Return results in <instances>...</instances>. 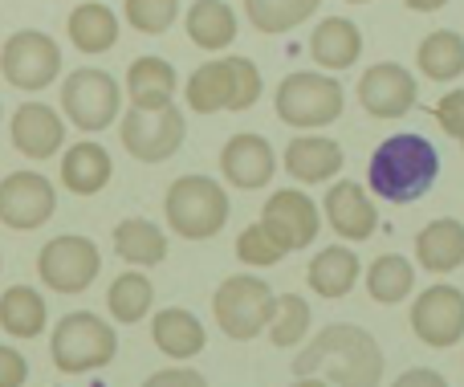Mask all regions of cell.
<instances>
[{"instance_id": "2e32d148", "label": "cell", "mask_w": 464, "mask_h": 387, "mask_svg": "<svg viewBox=\"0 0 464 387\" xmlns=\"http://www.w3.org/2000/svg\"><path fill=\"white\" fill-rule=\"evenodd\" d=\"M8 135H13V147L33 163H45L62 151L65 143V119L45 102H21L13 111V122H8Z\"/></svg>"}, {"instance_id": "30bf717a", "label": "cell", "mask_w": 464, "mask_h": 387, "mask_svg": "<svg viewBox=\"0 0 464 387\" xmlns=\"http://www.w3.org/2000/svg\"><path fill=\"white\" fill-rule=\"evenodd\" d=\"M0 73L16 90H45L62 73V45L41 29H16L0 45Z\"/></svg>"}, {"instance_id": "ee69618b", "label": "cell", "mask_w": 464, "mask_h": 387, "mask_svg": "<svg viewBox=\"0 0 464 387\" xmlns=\"http://www.w3.org/2000/svg\"><path fill=\"white\" fill-rule=\"evenodd\" d=\"M0 119H5V106H0Z\"/></svg>"}, {"instance_id": "8d00e7d4", "label": "cell", "mask_w": 464, "mask_h": 387, "mask_svg": "<svg viewBox=\"0 0 464 387\" xmlns=\"http://www.w3.org/2000/svg\"><path fill=\"white\" fill-rule=\"evenodd\" d=\"M436 122L449 131L457 143H464V90H452L436 102Z\"/></svg>"}, {"instance_id": "ba28073f", "label": "cell", "mask_w": 464, "mask_h": 387, "mask_svg": "<svg viewBox=\"0 0 464 387\" xmlns=\"http://www.w3.org/2000/svg\"><path fill=\"white\" fill-rule=\"evenodd\" d=\"M119 106H122V86L106 70L82 65L62 82V114L86 135H98V131L111 127L119 119Z\"/></svg>"}, {"instance_id": "f6af8a7d", "label": "cell", "mask_w": 464, "mask_h": 387, "mask_svg": "<svg viewBox=\"0 0 464 387\" xmlns=\"http://www.w3.org/2000/svg\"><path fill=\"white\" fill-rule=\"evenodd\" d=\"M0 269H5V261H0Z\"/></svg>"}, {"instance_id": "1f68e13d", "label": "cell", "mask_w": 464, "mask_h": 387, "mask_svg": "<svg viewBox=\"0 0 464 387\" xmlns=\"http://www.w3.org/2000/svg\"><path fill=\"white\" fill-rule=\"evenodd\" d=\"M411 285H416V266H411L408 257H400V253H383V257L371 261V269H367V294L375 302H383V306H395V302H403L411 294Z\"/></svg>"}, {"instance_id": "7402d4cb", "label": "cell", "mask_w": 464, "mask_h": 387, "mask_svg": "<svg viewBox=\"0 0 464 387\" xmlns=\"http://www.w3.org/2000/svg\"><path fill=\"white\" fill-rule=\"evenodd\" d=\"M176 86H179L176 65L163 62V57H155V53L135 57V65L127 70V94H130V106H139V111L171 106Z\"/></svg>"}, {"instance_id": "5bb4252c", "label": "cell", "mask_w": 464, "mask_h": 387, "mask_svg": "<svg viewBox=\"0 0 464 387\" xmlns=\"http://www.w3.org/2000/svg\"><path fill=\"white\" fill-rule=\"evenodd\" d=\"M416 98V78L400 62H379L359 78V102L371 119H403Z\"/></svg>"}, {"instance_id": "603a6c76", "label": "cell", "mask_w": 464, "mask_h": 387, "mask_svg": "<svg viewBox=\"0 0 464 387\" xmlns=\"http://www.w3.org/2000/svg\"><path fill=\"white\" fill-rule=\"evenodd\" d=\"M232 98H237V78H232V57H217V62H204L200 70H192L184 86V102L196 114H217L232 111Z\"/></svg>"}, {"instance_id": "d4e9b609", "label": "cell", "mask_w": 464, "mask_h": 387, "mask_svg": "<svg viewBox=\"0 0 464 387\" xmlns=\"http://www.w3.org/2000/svg\"><path fill=\"white\" fill-rule=\"evenodd\" d=\"M416 261L432 274H452L464 266V225L457 217H440L420 228L416 237Z\"/></svg>"}, {"instance_id": "277c9868", "label": "cell", "mask_w": 464, "mask_h": 387, "mask_svg": "<svg viewBox=\"0 0 464 387\" xmlns=\"http://www.w3.org/2000/svg\"><path fill=\"white\" fill-rule=\"evenodd\" d=\"M228 192L212 176H179L163 196L168 228L184 241H212L228 225Z\"/></svg>"}, {"instance_id": "5b68a950", "label": "cell", "mask_w": 464, "mask_h": 387, "mask_svg": "<svg viewBox=\"0 0 464 387\" xmlns=\"http://www.w3.org/2000/svg\"><path fill=\"white\" fill-rule=\"evenodd\" d=\"M346 106V94L338 86L334 73L326 70H297L289 78H281L277 94H273V111L285 127L294 131H318L338 122Z\"/></svg>"}, {"instance_id": "83f0119b", "label": "cell", "mask_w": 464, "mask_h": 387, "mask_svg": "<svg viewBox=\"0 0 464 387\" xmlns=\"http://www.w3.org/2000/svg\"><path fill=\"white\" fill-rule=\"evenodd\" d=\"M305 282H310V290L322 294V298H346V294L354 290V282H359V257H354L346 245H330V249H322L318 257L310 261Z\"/></svg>"}, {"instance_id": "52a82bcc", "label": "cell", "mask_w": 464, "mask_h": 387, "mask_svg": "<svg viewBox=\"0 0 464 387\" xmlns=\"http://www.w3.org/2000/svg\"><path fill=\"white\" fill-rule=\"evenodd\" d=\"M98 274H102V253L82 233L53 237L37 253V277L53 294H86Z\"/></svg>"}, {"instance_id": "8fae6325", "label": "cell", "mask_w": 464, "mask_h": 387, "mask_svg": "<svg viewBox=\"0 0 464 387\" xmlns=\"http://www.w3.org/2000/svg\"><path fill=\"white\" fill-rule=\"evenodd\" d=\"M57 212V188L41 171H13L0 179V225L13 233L45 228Z\"/></svg>"}, {"instance_id": "d6986e66", "label": "cell", "mask_w": 464, "mask_h": 387, "mask_svg": "<svg viewBox=\"0 0 464 387\" xmlns=\"http://www.w3.org/2000/svg\"><path fill=\"white\" fill-rule=\"evenodd\" d=\"M114 176L111 151L98 139H82V143L62 151V188L73 196H98Z\"/></svg>"}, {"instance_id": "e575fe53", "label": "cell", "mask_w": 464, "mask_h": 387, "mask_svg": "<svg viewBox=\"0 0 464 387\" xmlns=\"http://www.w3.org/2000/svg\"><path fill=\"white\" fill-rule=\"evenodd\" d=\"M122 16L135 33L143 37H160L176 24L179 16V0H122Z\"/></svg>"}, {"instance_id": "6da1fadb", "label": "cell", "mask_w": 464, "mask_h": 387, "mask_svg": "<svg viewBox=\"0 0 464 387\" xmlns=\"http://www.w3.org/2000/svg\"><path fill=\"white\" fill-rule=\"evenodd\" d=\"M383 363V347L371 339V331L354 323H330L294 359V375H322L334 387H379Z\"/></svg>"}, {"instance_id": "e0dca14e", "label": "cell", "mask_w": 464, "mask_h": 387, "mask_svg": "<svg viewBox=\"0 0 464 387\" xmlns=\"http://www.w3.org/2000/svg\"><path fill=\"white\" fill-rule=\"evenodd\" d=\"M322 212H326V225L334 228L343 241H371L379 228L375 200H371V192L362 184H354V179H338L326 192V200H322Z\"/></svg>"}, {"instance_id": "f1b7e54d", "label": "cell", "mask_w": 464, "mask_h": 387, "mask_svg": "<svg viewBox=\"0 0 464 387\" xmlns=\"http://www.w3.org/2000/svg\"><path fill=\"white\" fill-rule=\"evenodd\" d=\"M184 29L192 37V45L217 53V49H228L237 41V13L225 0H196L184 16Z\"/></svg>"}, {"instance_id": "9a60e30c", "label": "cell", "mask_w": 464, "mask_h": 387, "mask_svg": "<svg viewBox=\"0 0 464 387\" xmlns=\"http://www.w3.org/2000/svg\"><path fill=\"white\" fill-rule=\"evenodd\" d=\"M277 171V155H273V143L265 135H253V131H237L225 147H220V176L228 179L240 192H256L265 188Z\"/></svg>"}, {"instance_id": "f546056e", "label": "cell", "mask_w": 464, "mask_h": 387, "mask_svg": "<svg viewBox=\"0 0 464 387\" xmlns=\"http://www.w3.org/2000/svg\"><path fill=\"white\" fill-rule=\"evenodd\" d=\"M151 306H155V285H151V277L139 274V269H122L111 282V290H106V310H111V318L122 326L143 323V318L151 314Z\"/></svg>"}, {"instance_id": "ffe728a7", "label": "cell", "mask_w": 464, "mask_h": 387, "mask_svg": "<svg viewBox=\"0 0 464 387\" xmlns=\"http://www.w3.org/2000/svg\"><path fill=\"white\" fill-rule=\"evenodd\" d=\"M310 57H314V65H322L326 73L351 70V65L362 57L359 24L346 21V16H326V21L310 33Z\"/></svg>"}, {"instance_id": "3957f363", "label": "cell", "mask_w": 464, "mask_h": 387, "mask_svg": "<svg viewBox=\"0 0 464 387\" xmlns=\"http://www.w3.org/2000/svg\"><path fill=\"white\" fill-rule=\"evenodd\" d=\"M119 355V334L106 318H98L94 310H73L62 314V323L49 334V359L57 372L65 375H90L102 372Z\"/></svg>"}, {"instance_id": "f35d334b", "label": "cell", "mask_w": 464, "mask_h": 387, "mask_svg": "<svg viewBox=\"0 0 464 387\" xmlns=\"http://www.w3.org/2000/svg\"><path fill=\"white\" fill-rule=\"evenodd\" d=\"M29 383V359L16 347H0V387H24Z\"/></svg>"}, {"instance_id": "cb8c5ba5", "label": "cell", "mask_w": 464, "mask_h": 387, "mask_svg": "<svg viewBox=\"0 0 464 387\" xmlns=\"http://www.w3.org/2000/svg\"><path fill=\"white\" fill-rule=\"evenodd\" d=\"M65 33H70V45L78 53H106V49L119 45V13L111 5H98V0H86L70 13L65 21Z\"/></svg>"}, {"instance_id": "4316f807", "label": "cell", "mask_w": 464, "mask_h": 387, "mask_svg": "<svg viewBox=\"0 0 464 387\" xmlns=\"http://www.w3.org/2000/svg\"><path fill=\"white\" fill-rule=\"evenodd\" d=\"M0 326H5L8 339H37L49 326V306L33 285H8L0 294Z\"/></svg>"}, {"instance_id": "60d3db41", "label": "cell", "mask_w": 464, "mask_h": 387, "mask_svg": "<svg viewBox=\"0 0 464 387\" xmlns=\"http://www.w3.org/2000/svg\"><path fill=\"white\" fill-rule=\"evenodd\" d=\"M403 5H408L411 13H436V8H444L449 0H403Z\"/></svg>"}, {"instance_id": "484cf974", "label": "cell", "mask_w": 464, "mask_h": 387, "mask_svg": "<svg viewBox=\"0 0 464 387\" xmlns=\"http://www.w3.org/2000/svg\"><path fill=\"white\" fill-rule=\"evenodd\" d=\"M114 253L139 269L163 266L168 261V233L147 217H127L114 225Z\"/></svg>"}, {"instance_id": "d590c367", "label": "cell", "mask_w": 464, "mask_h": 387, "mask_svg": "<svg viewBox=\"0 0 464 387\" xmlns=\"http://www.w3.org/2000/svg\"><path fill=\"white\" fill-rule=\"evenodd\" d=\"M285 257V249H281L277 241L269 237V228L256 220V225H248L245 233L237 237V261H245V266H253V269H269V266H277V261Z\"/></svg>"}, {"instance_id": "74e56055", "label": "cell", "mask_w": 464, "mask_h": 387, "mask_svg": "<svg viewBox=\"0 0 464 387\" xmlns=\"http://www.w3.org/2000/svg\"><path fill=\"white\" fill-rule=\"evenodd\" d=\"M143 387H208V380H204V375L196 372V367L176 363V367H163V372L147 375Z\"/></svg>"}, {"instance_id": "7bdbcfd3", "label": "cell", "mask_w": 464, "mask_h": 387, "mask_svg": "<svg viewBox=\"0 0 464 387\" xmlns=\"http://www.w3.org/2000/svg\"><path fill=\"white\" fill-rule=\"evenodd\" d=\"M346 5H367V0H346Z\"/></svg>"}, {"instance_id": "7c38bea8", "label": "cell", "mask_w": 464, "mask_h": 387, "mask_svg": "<svg viewBox=\"0 0 464 387\" xmlns=\"http://www.w3.org/2000/svg\"><path fill=\"white\" fill-rule=\"evenodd\" d=\"M261 225L269 228V237L285 253H297V249H305V245L318 241L322 212L305 192H297V188H281V192H273L269 200H265Z\"/></svg>"}, {"instance_id": "b9f144b4", "label": "cell", "mask_w": 464, "mask_h": 387, "mask_svg": "<svg viewBox=\"0 0 464 387\" xmlns=\"http://www.w3.org/2000/svg\"><path fill=\"white\" fill-rule=\"evenodd\" d=\"M294 387H334L330 380H322V375H297Z\"/></svg>"}, {"instance_id": "44dd1931", "label": "cell", "mask_w": 464, "mask_h": 387, "mask_svg": "<svg viewBox=\"0 0 464 387\" xmlns=\"http://www.w3.org/2000/svg\"><path fill=\"white\" fill-rule=\"evenodd\" d=\"M151 343L168 359H196L208 347V331L204 323L184 306H168L151 318Z\"/></svg>"}, {"instance_id": "ac0fdd59", "label": "cell", "mask_w": 464, "mask_h": 387, "mask_svg": "<svg viewBox=\"0 0 464 387\" xmlns=\"http://www.w3.org/2000/svg\"><path fill=\"white\" fill-rule=\"evenodd\" d=\"M343 163H346V155H343V147H338L334 139L297 135L294 143L285 147L281 168H285L297 184H326V179H334L338 171H343Z\"/></svg>"}, {"instance_id": "4fadbf2b", "label": "cell", "mask_w": 464, "mask_h": 387, "mask_svg": "<svg viewBox=\"0 0 464 387\" xmlns=\"http://www.w3.org/2000/svg\"><path fill=\"white\" fill-rule=\"evenodd\" d=\"M411 331L436 351L457 347L464 339V294L457 285H428L411 302Z\"/></svg>"}, {"instance_id": "9c48e42d", "label": "cell", "mask_w": 464, "mask_h": 387, "mask_svg": "<svg viewBox=\"0 0 464 387\" xmlns=\"http://www.w3.org/2000/svg\"><path fill=\"white\" fill-rule=\"evenodd\" d=\"M119 139L127 147L130 160L139 163H163L184 147L188 139V119L176 102L171 106H160V111H139L130 106L119 122Z\"/></svg>"}, {"instance_id": "ab89813d", "label": "cell", "mask_w": 464, "mask_h": 387, "mask_svg": "<svg viewBox=\"0 0 464 387\" xmlns=\"http://www.w3.org/2000/svg\"><path fill=\"white\" fill-rule=\"evenodd\" d=\"M392 387H449V380L440 372H432V367H408Z\"/></svg>"}, {"instance_id": "4dcf8cb0", "label": "cell", "mask_w": 464, "mask_h": 387, "mask_svg": "<svg viewBox=\"0 0 464 387\" xmlns=\"http://www.w3.org/2000/svg\"><path fill=\"white\" fill-rule=\"evenodd\" d=\"M420 70L428 73L432 82H452L464 73V37L457 29H436L420 41L416 49Z\"/></svg>"}, {"instance_id": "836d02e7", "label": "cell", "mask_w": 464, "mask_h": 387, "mask_svg": "<svg viewBox=\"0 0 464 387\" xmlns=\"http://www.w3.org/2000/svg\"><path fill=\"white\" fill-rule=\"evenodd\" d=\"M269 343L281 351L297 347V343L310 334V302L302 298V294H281L277 298V314H273L269 323Z\"/></svg>"}, {"instance_id": "7a4b0ae2", "label": "cell", "mask_w": 464, "mask_h": 387, "mask_svg": "<svg viewBox=\"0 0 464 387\" xmlns=\"http://www.w3.org/2000/svg\"><path fill=\"white\" fill-rule=\"evenodd\" d=\"M436 179H440V155L416 131L383 139L371 151V163H367L371 196H383L392 204H416L432 192Z\"/></svg>"}, {"instance_id": "d6a6232c", "label": "cell", "mask_w": 464, "mask_h": 387, "mask_svg": "<svg viewBox=\"0 0 464 387\" xmlns=\"http://www.w3.org/2000/svg\"><path fill=\"white\" fill-rule=\"evenodd\" d=\"M322 0H245V16L253 21L256 33H289L297 24H305L314 13H318Z\"/></svg>"}, {"instance_id": "8992f818", "label": "cell", "mask_w": 464, "mask_h": 387, "mask_svg": "<svg viewBox=\"0 0 464 387\" xmlns=\"http://www.w3.org/2000/svg\"><path fill=\"white\" fill-rule=\"evenodd\" d=\"M212 314L232 343H253L256 334L269 331L273 314H277V294L269 282L253 274H232L212 294Z\"/></svg>"}]
</instances>
